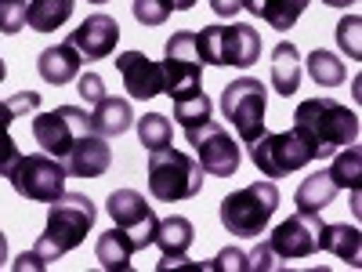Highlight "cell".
I'll use <instances>...</instances> for the list:
<instances>
[{"instance_id":"cell-1","label":"cell","mask_w":362,"mask_h":272,"mask_svg":"<svg viewBox=\"0 0 362 272\" xmlns=\"http://www.w3.org/2000/svg\"><path fill=\"white\" fill-rule=\"evenodd\" d=\"M290 131L305 142L312 160H329V157H337L344 145H355L358 113L348 109L337 98H308V102L297 106Z\"/></svg>"},{"instance_id":"cell-2","label":"cell","mask_w":362,"mask_h":272,"mask_svg":"<svg viewBox=\"0 0 362 272\" xmlns=\"http://www.w3.org/2000/svg\"><path fill=\"white\" fill-rule=\"evenodd\" d=\"M95 218H98V207L90 196H80V193H62L58 200H51V210H47V225L37 239V254L51 265L58 258H66L69 251H76L87 232L95 229Z\"/></svg>"},{"instance_id":"cell-3","label":"cell","mask_w":362,"mask_h":272,"mask_svg":"<svg viewBox=\"0 0 362 272\" xmlns=\"http://www.w3.org/2000/svg\"><path fill=\"white\" fill-rule=\"evenodd\" d=\"M196 51H199V62H206V66L250 69L261 58V33L250 22L203 26V33H196Z\"/></svg>"},{"instance_id":"cell-4","label":"cell","mask_w":362,"mask_h":272,"mask_svg":"<svg viewBox=\"0 0 362 272\" xmlns=\"http://www.w3.org/2000/svg\"><path fill=\"white\" fill-rule=\"evenodd\" d=\"M203 189V167L199 160H192L189 153L163 145L148 153V193L163 203H177V200H192Z\"/></svg>"},{"instance_id":"cell-5","label":"cell","mask_w":362,"mask_h":272,"mask_svg":"<svg viewBox=\"0 0 362 272\" xmlns=\"http://www.w3.org/2000/svg\"><path fill=\"white\" fill-rule=\"evenodd\" d=\"M279 210V189L276 181H254L221 200V225L232 236H261Z\"/></svg>"},{"instance_id":"cell-6","label":"cell","mask_w":362,"mask_h":272,"mask_svg":"<svg viewBox=\"0 0 362 272\" xmlns=\"http://www.w3.org/2000/svg\"><path fill=\"white\" fill-rule=\"evenodd\" d=\"M264 109H268V87L254 76H239L221 91V113L247 145L264 135Z\"/></svg>"},{"instance_id":"cell-7","label":"cell","mask_w":362,"mask_h":272,"mask_svg":"<svg viewBox=\"0 0 362 272\" xmlns=\"http://www.w3.org/2000/svg\"><path fill=\"white\" fill-rule=\"evenodd\" d=\"M66 167L62 160H54L47 153H29V157H18V164L11 167L8 181L11 189L22 196V200H33V203H51L66 193Z\"/></svg>"},{"instance_id":"cell-8","label":"cell","mask_w":362,"mask_h":272,"mask_svg":"<svg viewBox=\"0 0 362 272\" xmlns=\"http://www.w3.org/2000/svg\"><path fill=\"white\" fill-rule=\"evenodd\" d=\"M163 95H170L174 102L199 95V80H203V62L196 51V33H174L167 40V58H163Z\"/></svg>"},{"instance_id":"cell-9","label":"cell","mask_w":362,"mask_h":272,"mask_svg":"<svg viewBox=\"0 0 362 272\" xmlns=\"http://www.w3.org/2000/svg\"><path fill=\"white\" fill-rule=\"evenodd\" d=\"M185 138H189V145L196 149V160H199L203 174L228 178V174L239 171V164H243V153H239V145L232 142V135L218 124L214 116H210L206 124H199V128H189Z\"/></svg>"},{"instance_id":"cell-10","label":"cell","mask_w":362,"mask_h":272,"mask_svg":"<svg viewBox=\"0 0 362 272\" xmlns=\"http://www.w3.org/2000/svg\"><path fill=\"white\" fill-rule=\"evenodd\" d=\"M87 131H90V116L80 106H58L51 113L33 116V138H37V145L44 149V153L54 157V160H62L69 149L76 145V138L87 135Z\"/></svg>"},{"instance_id":"cell-11","label":"cell","mask_w":362,"mask_h":272,"mask_svg":"<svg viewBox=\"0 0 362 272\" xmlns=\"http://www.w3.org/2000/svg\"><path fill=\"white\" fill-rule=\"evenodd\" d=\"M250 160L261 174L268 178H283V174H293L300 167L312 164V153L305 149L293 131H279V135H261L257 142H250Z\"/></svg>"},{"instance_id":"cell-12","label":"cell","mask_w":362,"mask_h":272,"mask_svg":"<svg viewBox=\"0 0 362 272\" xmlns=\"http://www.w3.org/2000/svg\"><path fill=\"white\" fill-rule=\"evenodd\" d=\"M105 210H109L112 225L124 229L138 244V251L153 247V236H156V222L160 218H156L153 203H148L141 193H134V189H112L109 200H105Z\"/></svg>"},{"instance_id":"cell-13","label":"cell","mask_w":362,"mask_h":272,"mask_svg":"<svg viewBox=\"0 0 362 272\" xmlns=\"http://www.w3.org/2000/svg\"><path fill=\"white\" fill-rule=\"evenodd\" d=\"M319 229H322V218L319 215H297L279 222L268 236V247L276 251L279 261H300V258H312L319 251Z\"/></svg>"},{"instance_id":"cell-14","label":"cell","mask_w":362,"mask_h":272,"mask_svg":"<svg viewBox=\"0 0 362 272\" xmlns=\"http://www.w3.org/2000/svg\"><path fill=\"white\" fill-rule=\"evenodd\" d=\"M116 73H119V80H124L127 95L138 98V102H148V98L163 95V66L153 62V58L141 55V51L116 55Z\"/></svg>"},{"instance_id":"cell-15","label":"cell","mask_w":362,"mask_h":272,"mask_svg":"<svg viewBox=\"0 0 362 272\" xmlns=\"http://www.w3.org/2000/svg\"><path fill=\"white\" fill-rule=\"evenodd\" d=\"M69 44L80 51V58L87 62H98V58H109L119 44V22L112 15H87L73 33H69Z\"/></svg>"},{"instance_id":"cell-16","label":"cell","mask_w":362,"mask_h":272,"mask_svg":"<svg viewBox=\"0 0 362 272\" xmlns=\"http://www.w3.org/2000/svg\"><path fill=\"white\" fill-rule=\"evenodd\" d=\"M112 164V149L109 138H102L98 131H87L76 138V145L62 157V167L69 178H102Z\"/></svg>"},{"instance_id":"cell-17","label":"cell","mask_w":362,"mask_h":272,"mask_svg":"<svg viewBox=\"0 0 362 272\" xmlns=\"http://www.w3.org/2000/svg\"><path fill=\"white\" fill-rule=\"evenodd\" d=\"M37 109H40V95H37V91H18L15 98L0 102V178H8L11 167L18 164V157H22V149L11 138V124L18 116H29Z\"/></svg>"},{"instance_id":"cell-18","label":"cell","mask_w":362,"mask_h":272,"mask_svg":"<svg viewBox=\"0 0 362 272\" xmlns=\"http://www.w3.org/2000/svg\"><path fill=\"white\" fill-rule=\"evenodd\" d=\"M192 239H196V229H192L189 218H181V215L160 218V222H156V236H153V244L163 251L160 268L185 265V254H189V247H192Z\"/></svg>"},{"instance_id":"cell-19","label":"cell","mask_w":362,"mask_h":272,"mask_svg":"<svg viewBox=\"0 0 362 272\" xmlns=\"http://www.w3.org/2000/svg\"><path fill=\"white\" fill-rule=\"evenodd\" d=\"M80 51L66 40V44H54V47H44L40 51V58H37V73H40V80H47V84H73L76 76H80Z\"/></svg>"},{"instance_id":"cell-20","label":"cell","mask_w":362,"mask_h":272,"mask_svg":"<svg viewBox=\"0 0 362 272\" xmlns=\"http://www.w3.org/2000/svg\"><path fill=\"white\" fill-rule=\"evenodd\" d=\"M87 116H90V131H98L102 138H119V135H127L134 128L131 102L127 98H116V95H105Z\"/></svg>"},{"instance_id":"cell-21","label":"cell","mask_w":362,"mask_h":272,"mask_svg":"<svg viewBox=\"0 0 362 272\" xmlns=\"http://www.w3.org/2000/svg\"><path fill=\"white\" fill-rule=\"evenodd\" d=\"M272 87L283 98H290L300 87V55H297L293 40H279L272 47Z\"/></svg>"},{"instance_id":"cell-22","label":"cell","mask_w":362,"mask_h":272,"mask_svg":"<svg viewBox=\"0 0 362 272\" xmlns=\"http://www.w3.org/2000/svg\"><path fill=\"white\" fill-rule=\"evenodd\" d=\"M319 251H329L334 258L348 261V265H358V254H362V236H358V225H348V222H337V225H326L319 229Z\"/></svg>"},{"instance_id":"cell-23","label":"cell","mask_w":362,"mask_h":272,"mask_svg":"<svg viewBox=\"0 0 362 272\" xmlns=\"http://www.w3.org/2000/svg\"><path fill=\"white\" fill-rule=\"evenodd\" d=\"M138 254V244L124 232V229H109V232H102L98 236V244H95V258L102 261V268H109V272H124V268H131V258Z\"/></svg>"},{"instance_id":"cell-24","label":"cell","mask_w":362,"mask_h":272,"mask_svg":"<svg viewBox=\"0 0 362 272\" xmlns=\"http://www.w3.org/2000/svg\"><path fill=\"white\" fill-rule=\"evenodd\" d=\"M76 0H25V26L33 33H54L73 18Z\"/></svg>"},{"instance_id":"cell-25","label":"cell","mask_w":362,"mask_h":272,"mask_svg":"<svg viewBox=\"0 0 362 272\" xmlns=\"http://www.w3.org/2000/svg\"><path fill=\"white\" fill-rule=\"evenodd\" d=\"M308 0H243V11L257 15L261 22H268L272 29H293V22L305 15Z\"/></svg>"},{"instance_id":"cell-26","label":"cell","mask_w":362,"mask_h":272,"mask_svg":"<svg viewBox=\"0 0 362 272\" xmlns=\"http://www.w3.org/2000/svg\"><path fill=\"white\" fill-rule=\"evenodd\" d=\"M334 196H337L334 178H329V171H319V174H308L300 181V189L293 193V203L300 215H319V210H326L334 203Z\"/></svg>"},{"instance_id":"cell-27","label":"cell","mask_w":362,"mask_h":272,"mask_svg":"<svg viewBox=\"0 0 362 272\" xmlns=\"http://www.w3.org/2000/svg\"><path fill=\"white\" fill-rule=\"evenodd\" d=\"M329 178H334V186L337 189H351V207H355V215H358V181H362V153L355 145H344V153L334 160V167H329Z\"/></svg>"},{"instance_id":"cell-28","label":"cell","mask_w":362,"mask_h":272,"mask_svg":"<svg viewBox=\"0 0 362 272\" xmlns=\"http://www.w3.org/2000/svg\"><path fill=\"white\" fill-rule=\"evenodd\" d=\"M308 76L315 80V87H341L344 76H348V69H344V62H341L334 51L315 47L308 55Z\"/></svg>"},{"instance_id":"cell-29","label":"cell","mask_w":362,"mask_h":272,"mask_svg":"<svg viewBox=\"0 0 362 272\" xmlns=\"http://www.w3.org/2000/svg\"><path fill=\"white\" fill-rule=\"evenodd\" d=\"M210 116H214V106H210L206 91H199V95H192V98H181V102H174V120L181 124V131L206 124Z\"/></svg>"},{"instance_id":"cell-30","label":"cell","mask_w":362,"mask_h":272,"mask_svg":"<svg viewBox=\"0 0 362 272\" xmlns=\"http://www.w3.org/2000/svg\"><path fill=\"white\" fill-rule=\"evenodd\" d=\"M138 138H141V145L148 149V153H153V149L170 145L174 128H170V120H167L163 113H145V116L138 120Z\"/></svg>"},{"instance_id":"cell-31","label":"cell","mask_w":362,"mask_h":272,"mask_svg":"<svg viewBox=\"0 0 362 272\" xmlns=\"http://www.w3.org/2000/svg\"><path fill=\"white\" fill-rule=\"evenodd\" d=\"M131 11L141 26H163L170 18V4L167 0H131Z\"/></svg>"},{"instance_id":"cell-32","label":"cell","mask_w":362,"mask_h":272,"mask_svg":"<svg viewBox=\"0 0 362 272\" xmlns=\"http://www.w3.org/2000/svg\"><path fill=\"white\" fill-rule=\"evenodd\" d=\"M25 29V0H0V33H22Z\"/></svg>"},{"instance_id":"cell-33","label":"cell","mask_w":362,"mask_h":272,"mask_svg":"<svg viewBox=\"0 0 362 272\" xmlns=\"http://www.w3.org/2000/svg\"><path fill=\"white\" fill-rule=\"evenodd\" d=\"M358 29H362V18H358V15H348V18H341V26H337V44H341L351 58H358V55H362Z\"/></svg>"},{"instance_id":"cell-34","label":"cell","mask_w":362,"mask_h":272,"mask_svg":"<svg viewBox=\"0 0 362 272\" xmlns=\"http://www.w3.org/2000/svg\"><path fill=\"white\" fill-rule=\"evenodd\" d=\"M272 268H283V261L276 258V251H272L268 239H264V244H257L247 254V272H272Z\"/></svg>"},{"instance_id":"cell-35","label":"cell","mask_w":362,"mask_h":272,"mask_svg":"<svg viewBox=\"0 0 362 272\" xmlns=\"http://www.w3.org/2000/svg\"><path fill=\"white\" fill-rule=\"evenodd\" d=\"M203 268H214V272H228V268H235V272H247V254L239 251V247H225L214 261H206Z\"/></svg>"},{"instance_id":"cell-36","label":"cell","mask_w":362,"mask_h":272,"mask_svg":"<svg viewBox=\"0 0 362 272\" xmlns=\"http://www.w3.org/2000/svg\"><path fill=\"white\" fill-rule=\"evenodd\" d=\"M76 91L83 95V102H90V106H98V102L105 98V84H102L98 73H83L80 84H76Z\"/></svg>"},{"instance_id":"cell-37","label":"cell","mask_w":362,"mask_h":272,"mask_svg":"<svg viewBox=\"0 0 362 272\" xmlns=\"http://www.w3.org/2000/svg\"><path fill=\"white\" fill-rule=\"evenodd\" d=\"M210 11L218 18H232V15L243 11V0H210Z\"/></svg>"},{"instance_id":"cell-38","label":"cell","mask_w":362,"mask_h":272,"mask_svg":"<svg viewBox=\"0 0 362 272\" xmlns=\"http://www.w3.org/2000/svg\"><path fill=\"white\" fill-rule=\"evenodd\" d=\"M15 268H18V272H25V268H47V261H44L37 251H25V254H18Z\"/></svg>"},{"instance_id":"cell-39","label":"cell","mask_w":362,"mask_h":272,"mask_svg":"<svg viewBox=\"0 0 362 272\" xmlns=\"http://www.w3.org/2000/svg\"><path fill=\"white\" fill-rule=\"evenodd\" d=\"M170 11H192L196 8V0H167Z\"/></svg>"},{"instance_id":"cell-40","label":"cell","mask_w":362,"mask_h":272,"mask_svg":"<svg viewBox=\"0 0 362 272\" xmlns=\"http://www.w3.org/2000/svg\"><path fill=\"white\" fill-rule=\"evenodd\" d=\"M4 261H8V236L0 232V268H4Z\"/></svg>"},{"instance_id":"cell-41","label":"cell","mask_w":362,"mask_h":272,"mask_svg":"<svg viewBox=\"0 0 362 272\" xmlns=\"http://www.w3.org/2000/svg\"><path fill=\"white\" fill-rule=\"evenodd\" d=\"M322 4H329V8H351L355 0H322Z\"/></svg>"},{"instance_id":"cell-42","label":"cell","mask_w":362,"mask_h":272,"mask_svg":"<svg viewBox=\"0 0 362 272\" xmlns=\"http://www.w3.org/2000/svg\"><path fill=\"white\" fill-rule=\"evenodd\" d=\"M8 76V66H4V58H0V80H4Z\"/></svg>"},{"instance_id":"cell-43","label":"cell","mask_w":362,"mask_h":272,"mask_svg":"<svg viewBox=\"0 0 362 272\" xmlns=\"http://www.w3.org/2000/svg\"><path fill=\"white\" fill-rule=\"evenodd\" d=\"M90 4H105V0H90Z\"/></svg>"}]
</instances>
